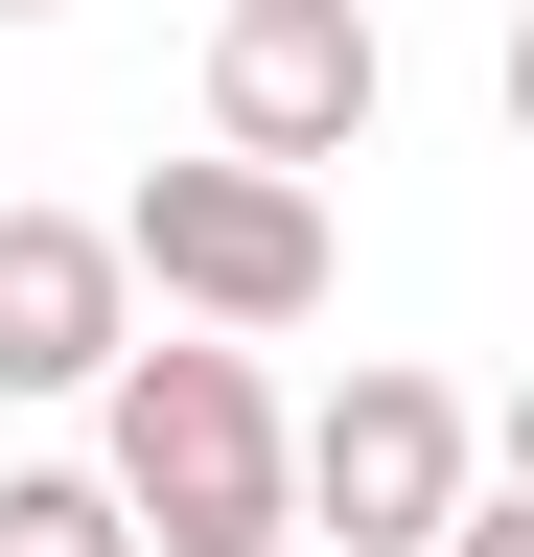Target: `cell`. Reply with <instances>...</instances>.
<instances>
[{
    "label": "cell",
    "instance_id": "cell-9",
    "mask_svg": "<svg viewBox=\"0 0 534 557\" xmlns=\"http://www.w3.org/2000/svg\"><path fill=\"white\" fill-rule=\"evenodd\" d=\"M280 557H325V534H280Z\"/></svg>",
    "mask_w": 534,
    "mask_h": 557
},
{
    "label": "cell",
    "instance_id": "cell-1",
    "mask_svg": "<svg viewBox=\"0 0 534 557\" xmlns=\"http://www.w3.org/2000/svg\"><path fill=\"white\" fill-rule=\"evenodd\" d=\"M94 487L140 511V557H280L302 487H280V395H256V325H116L94 372Z\"/></svg>",
    "mask_w": 534,
    "mask_h": 557
},
{
    "label": "cell",
    "instance_id": "cell-2",
    "mask_svg": "<svg viewBox=\"0 0 534 557\" xmlns=\"http://www.w3.org/2000/svg\"><path fill=\"white\" fill-rule=\"evenodd\" d=\"M116 278L140 302H186V325H325V186L302 163H140L116 186Z\"/></svg>",
    "mask_w": 534,
    "mask_h": 557
},
{
    "label": "cell",
    "instance_id": "cell-3",
    "mask_svg": "<svg viewBox=\"0 0 534 557\" xmlns=\"http://www.w3.org/2000/svg\"><path fill=\"white\" fill-rule=\"evenodd\" d=\"M464 465H488V418H464L442 372H395V348H372L325 418H280V487H302V534H325V557H419Z\"/></svg>",
    "mask_w": 534,
    "mask_h": 557
},
{
    "label": "cell",
    "instance_id": "cell-8",
    "mask_svg": "<svg viewBox=\"0 0 534 557\" xmlns=\"http://www.w3.org/2000/svg\"><path fill=\"white\" fill-rule=\"evenodd\" d=\"M0 24H47V0H0Z\"/></svg>",
    "mask_w": 534,
    "mask_h": 557
},
{
    "label": "cell",
    "instance_id": "cell-6",
    "mask_svg": "<svg viewBox=\"0 0 534 557\" xmlns=\"http://www.w3.org/2000/svg\"><path fill=\"white\" fill-rule=\"evenodd\" d=\"M0 557H140V511L94 465H0Z\"/></svg>",
    "mask_w": 534,
    "mask_h": 557
},
{
    "label": "cell",
    "instance_id": "cell-4",
    "mask_svg": "<svg viewBox=\"0 0 534 557\" xmlns=\"http://www.w3.org/2000/svg\"><path fill=\"white\" fill-rule=\"evenodd\" d=\"M372 94H395V47H372V0H210V139L233 163H349L372 139Z\"/></svg>",
    "mask_w": 534,
    "mask_h": 557
},
{
    "label": "cell",
    "instance_id": "cell-7",
    "mask_svg": "<svg viewBox=\"0 0 534 557\" xmlns=\"http://www.w3.org/2000/svg\"><path fill=\"white\" fill-rule=\"evenodd\" d=\"M419 557H534V487H488V465H464V487H442V534H419Z\"/></svg>",
    "mask_w": 534,
    "mask_h": 557
},
{
    "label": "cell",
    "instance_id": "cell-5",
    "mask_svg": "<svg viewBox=\"0 0 534 557\" xmlns=\"http://www.w3.org/2000/svg\"><path fill=\"white\" fill-rule=\"evenodd\" d=\"M140 278H116V209H0V395H94Z\"/></svg>",
    "mask_w": 534,
    "mask_h": 557
}]
</instances>
